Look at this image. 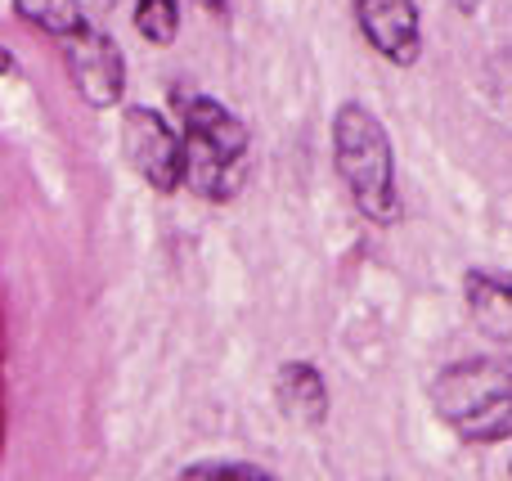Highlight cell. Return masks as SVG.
Wrapping results in <instances>:
<instances>
[{
  "instance_id": "9",
  "label": "cell",
  "mask_w": 512,
  "mask_h": 481,
  "mask_svg": "<svg viewBox=\"0 0 512 481\" xmlns=\"http://www.w3.org/2000/svg\"><path fill=\"white\" fill-rule=\"evenodd\" d=\"M14 14L27 18L32 27H41V32L54 36V41H63V36L81 32V27L90 23L81 0H14Z\"/></svg>"
},
{
  "instance_id": "5",
  "label": "cell",
  "mask_w": 512,
  "mask_h": 481,
  "mask_svg": "<svg viewBox=\"0 0 512 481\" xmlns=\"http://www.w3.org/2000/svg\"><path fill=\"white\" fill-rule=\"evenodd\" d=\"M63 63L68 77L77 86V95L95 108H113L126 90V59L113 45V36H104L95 23H86L81 32L63 36Z\"/></svg>"
},
{
  "instance_id": "7",
  "label": "cell",
  "mask_w": 512,
  "mask_h": 481,
  "mask_svg": "<svg viewBox=\"0 0 512 481\" xmlns=\"http://www.w3.org/2000/svg\"><path fill=\"white\" fill-rule=\"evenodd\" d=\"M463 297H468L472 324H477L495 347H504L512 356V275L468 270V279H463Z\"/></svg>"
},
{
  "instance_id": "10",
  "label": "cell",
  "mask_w": 512,
  "mask_h": 481,
  "mask_svg": "<svg viewBox=\"0 0 512 481\" xmlns=\"http://www.w3.org/2000/svg\"><path fill=\"white\" fill-rule=\"evenodd\" d=\"M135 32L149 45H171L180 32V0H135Z\"/></svg>"
},
{
  "instance_id": "2",
  "label": "cell",
  "mask_w": 512,
  "mask_h": 481,
  "mask_svg": "<svg viewBox=\"0 0 512 481\" xmlns=\"http://www.w3.org/2000/svg\"><path fill=\"white\" fill-rule=\"evenodd\" d=\"M432 405L450 432L477 446L512 437V356H468L436 374Z\"/></svg>"
},
{
  "instance_id": "1",
  "label": "cell",
  "mask_w": 512,
  "mask_h": 481,
  "mask_svg": "<svg viewBox=\"0 0 512 481\" xmlns=\"http://www.w3.org/2000/svg\"><path fill=\"white\" fill-rule=\"evenodd\" d=\"M180 144H185V185L198 198L230 203L248 180L252 162V135L243 117H234L221 99L212 95H185L180 99Z\"/></svg>"
},
{
  "instance_id": "8",
  "label": "cell",
  "mask_w": 512,
  "mask_h": 481,
  "mask_svg": "<svg viewBox=\"0 0 512 481\" xmlns=\"http://www.w3.org/2000/svg\"><path fill=\"white\" fill-rule=\"evenodd\" d=\"M274 401H279V410L288 414L292 423H301V428H319V423L328 419L324 374H319L315 365H306V360H292V365L279 369V378H274Z\"/></svg>"
},
{
  "instance_id": "11",
  "label": "cell",
  "mask_w": 512,
  "mask_h": 481,
  "mask_svg": "<svg viewBox=\"0 0 512 481\" xmlns=\"http://www.w3.org/2000/svg\"><path fill=\"white\" fill-rule=\"evenodd\" d=\"M180 481H279V477L261 464H243V459H212V464H194Z\"/></svg>"
},
{
  "instance_id": "4",
  "label": "cell",
  "mask_w": 512,
  "mask_h": 481,
  "mask_svg": "<svg viewBox=\"0 0 512 481\" xmlns=\"http://www.w3.org/2000/svg\"><path fill=\"white\" fill-rule=\"evenodd\" d=\"M122 153L140 171L144 185L158 189V194H171V189L185 185V144L158 108H126Z\"/></svg>"
},
{
  "instance_id": "13",
  "label": "cell",
  "mask_w": 512,
  "mask_h": 481,
  "mask_svg": "<svg viewBox=\"0 0 512 481\" xmlns=\"http://www.w3.org/2000/svg\"><path fill=\"white\" fill-rule=\"evenodd\" d=\"M9 72H14V54L0 45V77H9Z\"/></svg>"
},
{
  "instance_id": "6",
  "label": "cell",
  "mask_w": 512,
  "mask_h": 481,
  "mask_svg": "<svg viewBox=\"0 0 512 481\" xmlns=\"http://www.w3.org/2000/svg\"><path fill=\"white\" fill-rule=\"evenodd\" d=\"M360 36L396 68H414L423 54V14L414 0H351Z\"/></svg>"
},
{
  "instance_id": "12",
  "label": "cell",
  "mask_w": 512,
  "mask_h": 481,
  "mask_svg": "<svg viewBox=\"0 0 512 481\" xmlns=\"http://www.w3.org/2000/svg\"><path fill=\"white\" fill-rule=\"evenodd\" d=\"M490 104H495V113L512 126V50L490 59Z\"/></svg>"
},
{
  "instance_id": "3",
  "label": "cell",
  "mask_w": 512,
  "mask_h": 481,
  "mask_svg": "<svg viewBox=\"0 0 512 481\" xmlns=\"http://www.w3.org/2000/svg\"><path fill=\"white\" fill-rule=\"evenodd\" d=\"M333 162L342 176L351 203L360 207L364 221L391 225L400 221V194H396V153L382 117H373L364 104H342L333 113Z\"/></svg>"
}]
</instances>
